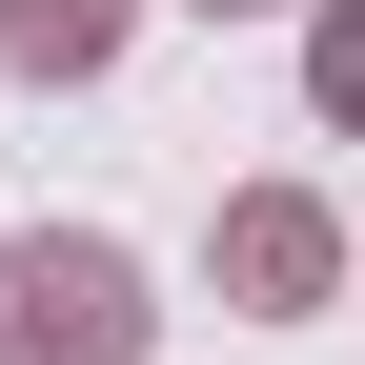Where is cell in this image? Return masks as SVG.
<instances>
[{
  "label": "cell",
  "instance_id": "1",
  "mask_svg": "<svg viewBox=\"0 0 365 365\" xmlns=\"http://www.w3.org/2000/svg\"><path fill=\"white\" fill-rule=\"evenodd\" d=\"M102 41V0H21V61H81Z\"/></svg>",
  "mask_w": 365,
  "mask_h": 365
}]
</instances>
